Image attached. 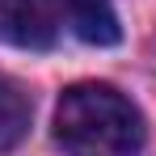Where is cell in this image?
<instances>
[{"label": "cell", "mask_w": 156, "mask_h": 156, "mask_svg": "<svg viewBox=\"0 0 156 156\" xmlns=\"http://www.w3.org/2000/svg\"><path fill=\"white\" fill-rule=\"evenodd\" d=\"M55 139L68 156H139L148 131L118 89L84 80L63 89L55 105Z\"/></svg>", "instance_id": "6da1fadb"}, {"label": "cell", "mask_w": 156, "mask_h": 156, "mask_svg": "<svg viewBox=\"0 0 156 156\" xmlns=\"http://www.w3.org/2000/svg\"><path fill=\"white\" fill-rule=\"evenodd\" d=\"M59 0H0V38L26 51H47L59 38Z\"/></svg>", "instance_id": "7a4b0ae2"}, {"label": "cell", "mask_w": 156, "mask_h": 156, "mask_svg": "<svg viewBox=\"0 0 156 156\" xmlns=\"http://www.w3.org/2000/svg\"><path fill=\"white\" fill-rule=\"evenodd\" d=\"M59 13L76 30V38H84L89 47H114L122 38L118 13L110 0H59Z\"/></svg>", "instance_id": "3957f363"}, {"label": "cell", "mask_w": 156, "mask_h": 156, "mask_svg": "<svg viewBox=\"0 0 156 156\" xmlns=\"http://www.w3.org/2000/svg\"><path fill=\"white\" fill-rule=\"evenodd\" d=\"M30 131V97L21 93V84L9 76H0V152L17 148Z\"/></svg>", "instance_id": "277c9868"}]
</instances>
